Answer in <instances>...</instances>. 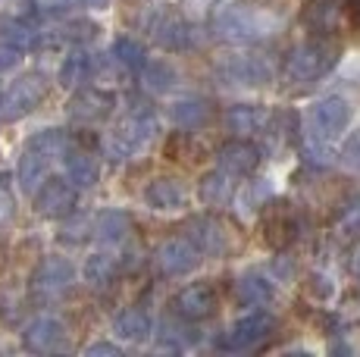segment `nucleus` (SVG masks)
Segmentation results:
<instances>
[{"label": "nucleus", "mask_w": 360, "mask_h": 357, "mask_svg": "<svg viewBox=\"0 0 360 357\" xmlns=\"http://www.w3.org/2000/svg\"><path fill=\"white\" fill-rule=\"evenodd\" d=\"M316 283H323V276H316V273H314V276H310V292L316 288ZM329 292H332V285H320V292H316V294H320V298H326Z\"/></svg>", "instance_id": "obj_41"}, {"label": "nucleus", "mask_w": 360, "mask_h": 357, "mask_svg": "<svg viewBox=\"0 0 360 357\" xmlns=\"http://www.w3.org/2000/svg\"><path fill=\"white\" fill-rule=\"evenodd\" d=\"M266 122H269V113L260 104H235V107H229V113H226L229 132H238V135L260 132Z\"/></svg>", "instance_id": "obj_21"}, {"label": "nucleus", "mask_w": 360, "mask_h": 357, "mask_svg": "<svg viewBox=\"0 0 360 357\" xmlns=\"http://www.w3.org/2000/svg\"><path fill=\"white\" fill-rule=\"evenodd\" d=\"M47 167H51V157H44L41 150H34V148L25 144L22 157H19V169H16L22 191H29V195H32V191L47 178Z\"/></svg>", "instance_id": "obj_22"}, {"label": "nucleus", "mask_w": 360, "mask_h": 357, "mask_svg": "<svg viewBox=\"0 0 360 357\" xmlns=\"http://www.w3.org/2000/svg\"><path fill=\"white\" fill-rule=\"evenodd\" d=\"M66 178L75 188H94L98 185V163L88 154H66Z\"/></svg>", "instance_id": "obj_26"}, {"label": "nucleus", "mask_w": 360, "mask_h": 357, "mask_svg": "<svg viewBox=\"0 0 360 357\" xmlns=\"http://www.w3.org/2000/svg\"><path fill=\"white\" fill-rule=\"evenodd\" d=\"M63 35L72 38V41H88V38L98 35V25H91V22H69L63 29Z\"/></svg>", "instance_id": "obj_37"}, {"label": "nucleus", "mask_w": 360, "mask_h": 357, "mask_svg": "<svg viewBox=\"0 0 360 357\" xmlns=\"http://www.w3.org/2000/svg\"><path fill=\"white\" fill-rule=\"evenodd\" d=\"M141 85L148 88V91H169V88L176 85V70H172L166 60H157V63H148V60H144Z\"/></svg>", "instance_id": "obj_30"}, {"label": "nucleus", "mask_w": 360, "mask_h": 357, "mask_svg": "<svg viewBox=\"0 0 360 357\" xmlns=\"http://www.w3.org/2000/svg\"><path fill=\"white\" fill-rule=\"evenodd\" d=\"M169 307L179 320H188V323L207 320L213 311H217V292H213V285H207V283L185 285L182 292L172 294Z\"/></svg>", "instance_id": "obj_11"}, {"label": "nucleus", "mask_w": 360, "mask_h": 357, "mask_svg": "<svg viewBox=\"0 0 360 357\" xmlns=\"http://www.w3.org/2000/svg\"><path fill=\"white\" fill-rule=\"evenodd\" d=\"M354 16L360 19V0H354Z\"/></svg>", "instance_id": "obj_44"}, {"label": "nucleus", "mask_w": 360, "mask_h": 357, "mask_svg": "<svg viewBox=\"0 0 360 357\" xmlns=\"http://www.w3.org/2000/svg\"><path fill=\"white\" fill-rule=\"evenodd\" d=\"M198 335L191 332L188 335V329H182V326H176V323H163V339H160V348H182L185 342H195Z\"/></svg>", "instance_id": "obj_34"}, {"label": "nucleus", "mask_w": 360, "mask_h": 357, "mask_svg": "<svg viewBox=\"0 0 360 357\" xmlns=\"http://www.w3.org/2000/svg\"><path fill=\"white\" fill-rule=\"evenodd\" d=\"M342 160L348 163L351 169H357V173H360V129H357L354 135H351L348 141H345V148H342Z\"/></svg>", "instance_id": "obj_36"}, {"label": "nucleus", "mask_w": 360, "mask_h": 357, "mask_svg": "<svg viewBox=\"0 0 360 357\" xmlns=\"http://www.w3.org/2000/svg\"><path fill=\"white\" fill-rule=\"evenodd\" d=\"M113 332L126 342H144L150 335V317L141 307H126V311L113 320Z\"/></svg>", "instance_id": "obj_24"}, {"label": "nucleus", "mask_w": 360, "mask_h": 357, "mask_svg": "<svg viewBox=\"0 0 360 357\" xmlns=\"http://www.w3.org/2000/svg\"><path fill=\"white\" fill-rule=\"evenodd\" d=\"M129 232H131V216L126 210H103V214L94 219V235H98L103 245L126 242Z\"/></svg>", "instance_id": "obj_23"}, {"label": "nucleus", "mask_w": 360, "mask_h": 357, "mask_svg": "<svg viewBox=\"0 0 360 357\" xmlns=\"http://www.w3.org/2000/svg\"><path fill=\"white\" fill-rule=\"evenodd\" d=\"M75 185L66 182V178H44V182L34 188V210L41 216H51V219H60V216H69L75 210Z\"/></svg>", "instance_id": "obj_9"}, {"label": "nucleus", "mask_w": 360, "mask_h": 357, "mask_svg": "<svg viewBox=\"0 0 360 357\" xmlns=\"http://www.w3.org/2000/svg\"><path fill=\"white\" fill-rule=\"evenodd\" d=\"M63 339H66V326L53 317H38L25 326L22 332V342L29 351H38V354H47V351H57L63 348Z\"/></svg>", "instance_id": "obj_14"}, {"label": "nucleus", "mask_w": 360, "mask_h": 357, "mask_svg": "<svg viewBox=\"0 0 360 357\" xmlns=\"http://www.w3.org/2000/svg\"><path fill=\"white\" fill-rule=\"evenodd\" d=\"M144 201L154 210H182L185 207V188L179 178L160 176L144 188Z\"/></svg>", "instance_id": "obj_19"}, {"label": "nucleus", "mask_w": 360, "mask_h": 357, "mask_svg": "<svg viewBox=\"0 0 360 357\" xmlns=\"http://www.w3.org/2000/svg\"><path fill=\"white\" fill-rule=\"evenodd\" d=\"M335 235L338 242H357L360 238V195H351L342 204L335 219Z\"/></svg>", "instance_id": "obj_28"}, {"label": "nucleus", "mask_w": 360, "mask_h": 357, "mask_svg": "<svg viewBox=\"0 0 360 357\" xmlns=\"http://www.w3.org/2000/svg\"><path fill=\"white\" fill-rule=\"evenodd\" d=\"M217 72L229 85H266L273 79L269 60L257 57V53H229V57H223L217 63Z\"/></svg>", "instance_id": "obj_8"}, {"label": "nucleus", "mask_w": 360, "mask_h": 357, "mask_svg": "<svg viewBox=\"0 0 360 357\" xmlns=\"http://www.w3.org/2000/svg\"><path fill=\"white\" fill-rule=\"evenodd\" d=\"M75 283V266L66 257H47L32 276V294L38 301H60Z\"/></svg>", "instance_id": "obj_5"}, {"label": "nucleus", "mask_w": 360, "mask_h": 357, "mask_svg": "<svg viewBox=\"0 0 360 357\" xmlns=\"http://www.w3.org/2000/svg\"><path fill=\"white\" fill-rule=\"evenodd\" d=\"M91 72H94L91 53L72 51V53H69V57L63 60V66H60V85H63V88H75V85H82V82H85Z\"/></svg>", "instance_id": "obj_27"}, {"label": "nucleus", "mask_w": 360, "mask_h": 357, "mask_svg": "<svg viewBox=\"0 0 360 357\" xmlns=\"http://www.w3.org/2000/svg\"><path fill=\"white\" fill-rule=\"evenodd\" d=\"M273 329H276V320L269 317V313H248V317L235 320L232 326L219 335L217 345L223 348V351H251Z\"/></svg>", "instance_id": "obj_6"}, {"label": "nucleus", "mask_w": 360, "mask_h": 357, "mask_svg": "<svg viewBox=\"0 0 360 357\" xmlns=\"http://www.w3.org/2000/svg\"><path fill=\"white\" fill-rule=\"evenodd\" d=\"M198 248L188 242V238H169L157 248V266H160L163 276H185L198 266Z\"/></svg>", "instance_id": "obj_12"}, {"label": "nucleus", "mask_w": 360, "mask_h": 357, "mask_svg": "<svg viewBox=\"0 0 360 357\" xmlns=\"http://www.w3.org/2000/svg\"><path fill=\"white\" fill-rule=\"evenodd\" d=\"M351 122V104L345 98H323L314 107V126L320 129L323 138H335L348 129Z\"/></svg>", "instance_id": "obj_15"}, {"label": "nucleus", "mask_w": 360, "mask_h": 357, "mask_svg": "<svg viewBox=\"0 0 360 357\" xmlns=\"http://www.w3.org/2000/svg\"><path fill=\"white\" fill-rule=\"evenodd\" d=\"M295 238H297V214L292 210V204L273 201L263 210V242L273 245L276 251H282Z\"/></svg>", "instance_id": "obj_10"}, {"label": "nucleus", "mask_w": 360, "mask_h": 357, "mask_svg": "<svg viewBox=\"0 0 360 357\" xmlns=\"http://www.w3.org/2000/svg\"><path fill=\"white\" fill-rule=\"evenodd\" d=\"M282 29V19L273 16L269 10L257 6H235L213 19V35L232 41V44H254V41H266Z\"/></svg>", "instance_id": "obj_1"}, {"label": "nucleus", "mask_w": 360, "mask_h": 357, "mask_svg": "<svg viewBox=\"0 0 360 357\" xmlns=\"http://www.w3.org/2000/svg\"><path fill=\"white\" fill-rule=\"evenodd\" d=\"M113 60L116 63H122V66H129V70H141L148 57H144V47L138 44L135 38L122 35V38L113 41Z\"/></svg>", "instance_id": "obj_32"}, {"label": "nucleus", "mask_w": 360, "mask_h": 357, "mask_svg": "<svg viewBox=\"0 0 360 357\" xmlns=\"http://www.w3.org/2000/svg\"><path fill=\"white\" fill-rule=\"evenodd\" d=\"M44 94H47L44 75L29 72L22 79H16L6 88V94H0V122H16L22 116L34 113L41 107V100H44Z\"/></svg>", "instance_id": "obj_4"}, {"label": "nucleus", "mask_w": 360, "mask_h": 357, "mask_svg": "<svg viewBox=\"0 0 360 357\" xmlns=\"http://www.w3.org/2000/svg\"><path fill=\"white\" fill-rule=\"evenodd\" d=\"M29 148L34 150H41L44 157H60V154H66V148H69V138H66V132L63 129H44V132H38V135H32L29 138Z\"/></svg>", "instance_id": "obj_31"}, {"label": "nucleus", "mask_w": 360, "mask_h": 357, "mask_svg": "<svg viewBox=\"0 0 360 357\" xmlns=\"http://www.w3.org/2000/svg\"><path fill=\"white\" fill-rule=\"evenodd\" d=\"M85 229H88V223H85V219H79V223L66 226L60 238H63V242H82V238H85Z\"/></svg>", "instance_id": "obj_40"}, {"label": "nucleus", "mask_w": 360, "mask_h": 357, "mask_svg": "<svg viewBox=\"0 0 360 357\" xmlns=\"http://www.w3.org/2000/svg\"><path fill=\"white\" fill-rule=\"evenodd\" d=\"M10 216H13V195L4 185V178H0V223H6Z\"/></svg>", "instance_id": "obj_39"}, {"label": "nucleus", "mask_w": 360, "mask_h": 357, "mask_svg": "<svg viewBox=\"0 0 360 357\" xmlns=\"http://www.w3.org/2000/svg\"><path fill=\"white\" fill-rule=\"evenodd\" d=\"M354 273H357V279H360V254H357V260H354Z\"/></svg>", "instance_id": "obj_43"}, {"label": "nucleus", "mask_w": 360, "mask_h": 357, "mask_svg": "<svg viewBox=\"0 0 360 357\" xmlns=\"http://www.w3.org/2000/svg\"><path fill=\"white\" fill-rule=\"evenodd\" d=\"M22 60V47L19 44H13V41H0V72L4 70H13V66Z\"/></svg>", "instance_id": "obj_35"}, {"label": "nucleus", "mask_w": 360, "mask_h": 357, "mask_svg": "<svg viewBox=\"0 0 360 357\" xmlns=\"http://www.w3.org/2000/svg\"><path fill=\"white\" fill-rule=\"evenodd\" d=\"M232 195H235V182H232L229 173H223V169H213V173H207L198 182L200 204H207V207H213V210L226 207V204L232 201Z\"/></svg>", "instance_id": "obj_20"}, {"label": "nucleus", "mask_w": 360, "mask_h": 357, "mask_svg": "<svg viewBox=\"0 0 360 357\" xmlns=\"http://www.w3.org/2000/svg\"><path fill=\"white\" fill-rule=\"evenodd\" d=\"M150 32H154V41L163 47V51H185V47H191L188 22L172 16V13H163V16L150 25Z\"/></svg>", "instance_id": "obj_18"}, {"label": "nucleus", "mask_w": 360, "mask_h": 357, "mask_svg": "<svg viewBox=\"0 0 360 357\" xmlns=\"http://www.w3.org/2000/svg\"><path fill=\"white\" fill-rule=\"evenodd\" d=\"M113 94L101 91V88H88V91L75 94L72 104H69V116H72L75 122H101L110 116V110H113Z\"/></svg>", "instance_id": "obj_16"}, {"label": "nucleus", "mask_w": 360, "mask_h": 357, "mask_svg": "<svg viewBox=\"0 0 360 357\" xmlns=\"http://www.w3.org/2000/svg\"><path fill=\"white\" fill-rule=\"evenodd\" d=\"M210 116H213V107L207 98H182L169 107V119L176 122L179 129H185V132L204 129L207 122H210Z\"/></svg>", "instance_id": "obj_17"}, {"label": "nucleus", "mask_w": 360, "mask_h": 357, "mask_svg": "<svg viewBox=\"0 0 360 357\" xmlns=\"http://www.w3.org/2000/svg\"><path fill=\"white\" fill-rule=\"evenodd\" d=\"M88 357H120V345H113V342H94V345L85 348Z\"/></svg>", "instance_id": "obj_38"}, {"label": "nucleus", "mask_w": 360, "mask_h": 357, "mask_svg": "<svg viewBox=\"0 0 360 357\" xmlns=\"http://www.w3.org/2000/svg\"><path fill=\"white\" fill-rule=\"evenodd\" d=\"M217 163L223 173H229L235 178H248L260 167V150L248 141H229L217 150Z\"/></svg>", "instance_id": "obj_13"}, {"label": "nucleus", "mask_w": 360, "mask_h": 357, "mask_svg": "<svg viewBox=\"0 0 360 357\" xmlns=\"http://www.w3.org/2000/svg\"><path fill=\"white\" fill-rule=\"evenodd\" d=\"M335 16H338L335 0H314V4L307 6V13H304L307 25H314L316 32H332V25H335Z\"/></svg>", "instance_id": "obj_33"}, {"label": "nucleus", "mask_w": 360, "mask_h": 357, "mask_svg": "<svg viewBox=\"0 0 360 357\" xmlns=\"http://www.w3.org/2000/svg\"><path fill=\"white\" fill-rule=\"evenodd\" d=\"M82 6H91V10H107L110 0H79Z\"/></svg>", "instance_id": "obj_42"}, {"label": "nucleus", "mask_w": 360, "mask_h": 357, "mask_svg": "<svg viewBox=\"0 0 360 357\" xmlns=\"http://www.w3.org/2000/svg\"><path fill=\"white\" fill-rule=\"evenodd\" d=\"M157 135V119L148 107H131V113L116 126V132L107 138V154L110 160H129L138 150H144L150 138Z\"/></svg>", "instance_id": "obj_2"}, {"label": "nucleus", "mask_w": 360, "mask_h": 357, "mask_svg": "<svg viewBox=\"0 0 360 357\" xmlns=\"http://www.w3.org/2000/svg\"><path fill=\"white\" fill-rule=\"evenodd\" d=\"M335 63H338V44L323 38L304 41L288 53V79L297 82V85H307V82L323 79Z\"/></svg>", "instance_id": "obj_3"}, {"label": "nucleus", "mask_w": 360, "mask_h": 357, "mask_svg": "<svg viewBox=\"0 0 360 357\" xmlns=\"http://www.w3.org/2000/svg\"><path fill=\"white\" fill-rule=\"evenodd\" d=\"M188 242L195 245L200 254H210V257H229V254L235 251V235L219 216L191 219L188 223Z\"/></svg>", "instance_id": "obj_7"}, {"label": "nucleus", "mask_w": 360, "mask_h": 357, "mask_svg": "<svg viewBox=\"0 0 360 357\" xmlns=\"http://www.w3.org/2000/svg\"><path fill=\"white\" fill-rule=\"evenodd\" d=\"M273 294H276L273 283H269L266 276H260V273H248V276L238 279V298H241V304H254V307L269 304V301H273Z\"/></svg>", "instance_id": "obj_25"}, {"label": "nucleus", "mask_w": 360, "mask_h": 357, "mask_svg": "<svg viewBox=\"0 0 360 357\" xmlns=\"http://www.w3.org/2000/svg\"><path fill=\"white\" fill-rule=\"evenodd\" d=\"M116 276V260L110 254H91L85 260V283L91 288H107Z\"/></svg>", "instance_id": "obj_29"}]
</instances>
